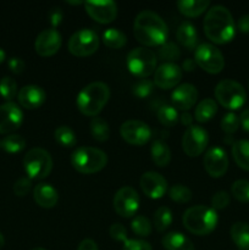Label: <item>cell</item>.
I'll return each instance as SVG.
<instances>
[{
    "label": "cell",
    "instance_id": "obj_1",
    "mask_svg": "<svg viewBox=\"0 0 249 250\" xmlns=\"http://www.w3.org/2000/svg\"><path fill=\"white\" fill-rule=\"evenodd\" d=\"M133 33L137 41L145 46L163 45L167 39L168 29L165 21L150 10L137 15L133 23Z\"/></svg>",
    "mask_w": 249,
    "mask_h": 250
},
{
    "label": "cell",
    "instance_id": "obj_2",
    "mask_svg": "<svg viewBox=\"0 0 249 250\" xmlns=\"http://www.w3.org/2000/svg\"><path fill=\"white\" fill-rule=\"evenodd\" d=\"M203 26L205 36L216 44L228 43L236 33L232 14L222 5H215L207 12Z\"/></svg>",
    "mask_w": 249,
    "mask_h": 250
},
{
    "label": "cell",
    "instance_id": "obj_3",
    "mask_svg": "<svg viewBox=\"0 0 249 250\" xmlns=\"http://www.w3.org/2000/svg\"><path fill=\"white\" fill-rule=\"evenodd\" d=\"M110 89L104 82H92L85 85L77 95V107L83 115L95 117L106 105Z\"/></svg>",
    "mask_w": 249,
    "mask_h": 250
},
{
    "label": "cell",
    "instance_id": "obj_4",
    "mask_svg": "<svg viewBox=\"0 0 249 250\" xmlns=\"http://www.w3.org/2000/svg\"><path fill=\"white\" fill-rule=\"evenodd\" d=\"M216 210L205 205H195L186 210L182 221L186 229L195 236H207L211 233L217 225Z\"/></svg>",
    "mask_w": 249,
    "mask_h": 250
},
{
    "label": "cell",
    "instance_id": "obj_5",
    "mask_svg": "<svg viewBox=\"0 0 249 250\" xmlns=\"http://www.w3.org/2000/svg\"><path fill=\"white\" fill-rule=\"evenodd\" d=\"M71 164L81 173L90 175L102 171L107 164V155L103 150L93 146H81L72 153Z\"/></svg>",
    "mask_w": 249,
    "mask_h": 250
},
{
    "label": "cell",
    "instance_id": "obj_6",
    "mask_svg": "<svg viewBox=\"0 0 249 250\" xmlns=\"http://www.w3.org/2000/svg\"><path fill=\"white\" fill-rule=\"evenodd\" d=\"M23 167L28 178L43 180L53 170V159L49 151L43 148H32L23 158Z\"/></svg>",
    "mask_w": 249,
    "mask_h": 250
},
{
    "label": "cell",
    "instance_id": "obj_7",
    "mask_svg": "<svg viewBox=\"0 0 249 250\" xmlns=\"http://www.w3.org/2000/svg\"><path fill=\"white\" fill-rule=\"evenodd\" d=\"M215 98L226 109L237 110L246 103L247 93L241 83L233 80H222L215 87Z\"/></svg>",
    "mask_w": 249,
    "mask_h": 250
},
{
    "label": "cell",
    "instance_id": "obj_8",
    "mask_svg": "<svg viewBox=\"0 0 249 250\" xmlns=\"http://www.w3.org/2000/svg\"><path fill=\"white\" fill-rule=\"evenodd\" d=\"M156 55L146 48H134L127 55V67L132 75L139 78H146L156 70Z\"/></svg>",
    "mask_w": 249,
    "mask_h": 250
},
{
    "label": "cell",
    "instance_id": "obj_9",
    "mask_svg": "<svg viewBox=\"0 0 249 250\" xmlns=\"http://www.w3.org/2000/svg\"><path fill=\"white\" fill-rule=\"evenodd\" d=\"M194 61L200 68L209 73H219L225 67V59L221 51L215 45L203 43L194 51Z\"/></svg>",
    "mask_w": 249,
    "mask_h": 250
},
{
    "label": "cell",
    "instance_id": "obj_10",
    "mask_svg": "<svg viewBox=\"0 0 249 250\" xmlns=\"http://www.w3.org/2000/svg\"><path fill=\"white\" fill-rule=\"evenodd\" d=\"M99 48V37L93 29L82 28L75 32L68 41V50L72 55L84 58L94 54Z\"/></svg>",
    "mask_w": 249,
    "mask_h": 250
},
{
    "label": "cell",
    "instance_id": "obj_11",
    "mask_svg": "<svg viewBox=\"0 0 249 250\" xmlns=\"http://www.w3.org/2000/svg\"><path fill=\"white\" fill-rule=\"evenodd\" d=\"M209 143V134L203 127L192 125L186 129L182 137V149L188 156H199L207 149Z\"/></svg>",
    "mask_w": 249,
    "mask_h": 250
},
{
    "label": "cell",
    "instance_id": "obj_12",
    "mask_svg": "<svg viewBox=\"0 0 249 250\" xmlns=\"http://www.w3.org/2000/svg\"><path fill=\"white\" fill-rule=\"evenodd\" d=\"M139 208V195L134 188L124 186L114 195V209L120 216L132 217Z\"/></svg>",
    "mask_w": 249,
    "mask_h": 250
},
{
    "label": "cell",
    "instance_id": "obj_13",
    "mask_svg": "<svg viewBox=\"0 0 249 250\" xmlns=\"http://www.w3.org/2000/svg\"><path fill=\"white\" fill-rule=\"evenodd\" d=\"M122 139L132 146H144L151 137L150 127L139 120H128L120 127Z\"/></svg>",
    "mask_w": 249,
    "mask_h": 250
},
{
    "label": "cell",
    "instance_id": "obj_14",
    "mask_svg": "<svg viewBox=\"0 0 249 250\" xmlns=\"http://www.w3.org/2000/svg\"><path fill=\"white\" fill-rule=\"evenodd\" d=\"M204 167L211 177L219 178L226 173L228 168V158L226 151L220 146H212L204 155Z\"/></svg>",
    "mask_w": 249,
    "mask_h": 250
},
{
    "label": "cell",
    "instance_id": "obj_15",
    "mask_svg": "<svg viewBox=\"0 0 249 250\" xmlns=\"http://www.w3.org/2000/svg\"><path fill=\"white\" fill-rule=\"evenodd\" d=\"M62 44L61 34L59 33L58 29L48 28L42 31L37 36L36 42H34V49L37 54L41 56H53L59 51Z\"/></svg>",
    "mask_w": 249,
    "mask_h": 250
},
{
    "label": "cell",
    "instance_id": "obj_16",
    "mask_svg": "<svg viewBox=\"0 0 249 250\" xmlns=\"http://www.w3.org/2000/svg\"><path fill=\"white\" fill-rule=\"evenodd\" d=\"M23 121V112L17 104L6 102L0 105V133H10L19 128Z\"/></svg>",
    "mask_w": 249,
    "mask_h": 250
},
{
    "label": "cell",
    "instance_id": "obj_17",
    "mask_svg": "<svg viewBox=\"0 0 249 250\" xmlns=\"http://www.w3.org/2000/svg\"><path fill=\"white\" fill-rule=\"evenodd\" d=\"M182 78V68L173 62H165L154 72V84L161 89L176 87Z\"/></svg>",
    "mask_w": 249,
    "mask_h": 250
},
{
    "label": "cell",
    "instance_id": "obj_18",
    "mask_svg": "<svg viewBox=\"0 0 249 250\" xmlns=\"http://www.w3.org/2000/svg\"><path fill=\"white\" fill-rule=\"evenodd\" d=\"M142 190L150 199H160L167 190V181L160 173L149 171L142 175L139 181Z\"/></svg>",
    "mask_w": 249,
    "mask_h": 250
},
{
    "label": "cell",
    "instance_id": "obj_19",
    "mask_svg": "<svg viewBox=\"0 0 249 250\" xmlns=\"http://www.w3.org/2000/svg\"><path fill=\"white\" fill-rule=\"evenodd\" d=\"M85 11L99 23H110L117 16V5L111 0L84 2Z\"/></svg>",
    "mask_w": 249,
    "mask_h": 250
},
{
    "label": "cell",
    "instance_id": "obj_20",
    "mask_svg": "<svg viewBox=\"0 0 249 250\" xmlns=\"http://www.w3.org/2000/svg\"><path fill=\"white\" fill-rule=\"evenodd\" d=\"M198 99V90L190 83H183V84L177 85L171 93V102H172L173 107L182 110V111H188L194 106Z\"/></svg>",
    "mask_w": 249,
    "mask_h": 250
},
{
    "label": "cell",
    "instance_id": "obj_21",
    "mask_svg": "<svg viewBox=\"0 0 249 250\" xmlns=\"http://www.w3.org/2000/svg\"><path fill=\"white\" fill-rule=\"evenodd\" d=\"M19 103L23 107L28 110L38 109L44 104L46 99V94L44 89L39 85L28 84L22 87L17 93Z\"/></svg>",
    "mask_w": 249,
    "mask_h": 250
},
{
    "label": "cell",
    "instance_id": "obj_22",
    "mask_svg": "<svg viewBox=\"0 0 249 250\" xmlns=\"http://www.w3.org/2000/svg\"><path fill=\"white\" fill-rule=\"evenodd\" d=\"M34 202L44 209H50L58 204L59 195L55 188L48 183H39L33 189Z\"/></svg>",
    "mask_w": 249,
    "mask_h": 250
},
{
    "label": "cell",
    "instance_id": "obj_23",
    "mask_svg": "<svg viewBox=\"0 0 249 250\" xmlns=\"http://www.w3.org/2000/svg\"><path fill=\"white\" fill-rule=\"evenodd\" d=\"M176 37H177L178 42H180L185 48H187L188 50L197 49L198 33L195 27L193 26L190 22H182V23L180 24V27L177 28Z\"/></svg>",
    "mask_w": 249,
    "mask_h": 250
},
{
    "label": "cell",
    "instance_id": "obj_24",
    "mask_svg": "<svg viewBox=\"0 0 249 250\" xmlns=\"http://www.w3.org/2000/svg\"><path fill=\"white\" fill-rule=\"evenodd\" d=\"M163 246L166 250H195L190 239L180 232H170L165 234Z\"/></svg>",
    "mask_w": 249,
    "mask_h": 250
},
{
    "label": "cell",
    "instance_id": "obj_25",
    "mask_svg": "<svg viewBox=\"0 0 249 250\" xmlns=\"http://www.w3.org/2000/svg\"><path fill=\"white\" fill-rule=\"evenodd\" d=\"M150 154L154 164L159 166V167H165V166L170 164L171 150L165 142L160 141V139L154 141L153 144H151Z\"/></svg>",
    "mask_w": 249,
    "mask_h": 250
},
{
    "label": "cell",
    "instance_id": "obj_26",
    "mask_svg": "<svg viewBox=\"0 0 249 250\" xmlns=\"http://www.w3.org/2000/svg\"><path fill=\"white\" fill-rule=\"evenodd\" d=\"M209 0H180L177 7L181 14L188 17H197L209 7Z\"/></svg>",
    "mask_w": 249,
    "mask_h": 250
},
{
    "label": "cell",
    "instance_id": "obj_27",
    "mask_svg": "<svg viewBox=\"0 0 249 250\" xmlns=\"http://www.w3.org/2000/svg\"><path fill=\"white\" fill-rule=\"evenodd\" d=\"M232 155L237 165L249 171V141L241 139L232 144Z\"/></svg>",
    "mask_w": 249,
    "mask_h": 250
},
{
    "label": "cell",
    "instance_id": "obj_28",
    "mask_svg": "<svg viewBox=\"0 0 249 250\" xmlns=\"http://www.w3.org/2000/svg\"><path fill=\"white\" fill-rule=\"evenodd\" d=\"M231 238L241 250H249V224L236 222L231 227Z\"/></svg>",
    "mask_w": 249,
    "mask_h": 250
},
{
    "label": "cell",
    "instance_id": "obj_29",
    "mask_svg": "<svg viewBox=\"0 0 249 250\" xmlns=\"http://www.w3.org/2000/svg\"><path fill=\"white\" fill-rule=\"evenodd\" d=\"M217 112V104L214 99L211 98H207V99H203L199 104L195 107L194 112V119L198 122H208L209 120H211L212 117L216 115Z\"/></svg>",
    "mask_w": 249,
    "mask_h": 250
},
{
    "label": "cell",
    "instance_id": "obj_30",
    "mask_svg": "<svg viewBox=\"0 0 249 250\" xmlns=\"http://www.w3.org/2000/svg\"><path fill=\"white\" fill-rule=\"evenodd\" d=\"M90 133L95 141L106 142L110 137L109 125L102 117H93L90 121Z\"/></svg>",
    "mask_w": 249,
    "mask_h": 250
},
{
    "label": "cell",
    "instance_id": "obj_31",
    "mask_svg": "<svg viewBox=\"0 0 249 250\" xmlns=\"http://www.w3.org/2000/svg\"><path fill=\"white\" fill-rule=\"evenodd\" d=\"M103 43L110 49H121L126 44V36L117 28H107L103 33Z\"/></svg>",
    "mask_w": 249,
    "mask_h": 250
},
{
    "label": "cell",
    "instance_id": "obj_32",
    "mask_svg": "<svg viewBox=\"0 0 249 250\" xmlns=\"http://www.w3.org/2000/svg\"><path fill=\"white\" fill-rule=\"evenodd\" d=\"M156 116H158V120L160 121V124L166 127L175 126L177 124L178 119H180L177 110L172 105L168 104L161 105L158 109V111H156Z\"/></svg>",
    "mask_w": 249,
    "mask_h": 250
},
{
    "label": "cell",
    "instance_id": "obj_33",
    "mask_svg": "<svg viewBox=\"0 0 249 250\" xmlns=\"http://www.w3.org/2000/svg\"><path fill=\"white\" fill-rule=\"evenodd\" d=\"M172 222V212L167 207H160L154 214V227L158 232H164Z\"/></svg>",
    "mask_w": 249,
    "mask_h": 250
},
{
    "label": "cell",
    "instance_id": "obj_34",
    "mask_svg": "<svg viewBox=\"0 0 249 250\" xmlns=\"http://www.w3.org/2000/svg\"><path fill=\"white\" fill-rule=\"evenodd\" d=\"M54 137H55V141L61 146H65V148H71V146H73L77 143L75 132L68 126L58 127L55 129V132H54Z\"/></svg>",
    "mask_w": 249,
    "mask_h": 250
},
{
    "label": "cell",
    "instance_id": "obj_35",
    "mask_svg": "<svg viewBox=\"0 0 249 250\" xmlns=\"http://www.w3.org/2000/svg\"><path fill=\"white\" fill-rule=\"evenodd\" d=\"M0 146L7 153H20L26 146V139L20 134H9L2 139Z\"/></svg>",
    "mask_w": 249,
    "mask_h": 250
},
{
    "label": "cell",
    "instance_id": "obj_36",
    "mask_svg": "<svg viewBox=\"0 0 249 250\" xmlns=\"http://www.w3.org/2000/svg\"><path fill=\"white\" fill-rule=\"evenodd\" d=\"M168 197L173 202L183 204V203H188L192 199V192H190L189 188L183 185H173L168 189Z\"/></svg>",
    "mask_w": 249,
    "mask_h": 250
},
{
    "label": "cell",
    "instance_id": "obj_37",
    "mask_svg": "<svg viewBox=\"0 0 249 250\" xmlns=\"http://www.w3.org/2000/svg\"><path fill=\"white\" fill-rule=\"evenodd\" d=\"M17 94V82L10 76H4L0 80V95L7 102L14 99Z\"/></svg>",
    "mask_w": 249,
    "mask_h": 250
},
{
    "label": "cell",
    "instance_id": "obj_38",
    "mask_svg": "<svg viewBox=\"0 0 249 250\" xmlns=\"http://www.w3.org/2000/svg\"><path fill=\"white\" fill-rule=\"evenodd\" d=\"M131 229L137 236L148 237L151 233V222L145 216L138 215L132 220Z\"/></svg>",
    "mask_w": 249,
    "mask_h": 250
},
{
    "label": "cell",
    "instance_id": "obj_39",
    "mask_svg": "<svg viewBox=\"0 0 249 250\" xmlns=\"http://www.w3.org/2000/svg\"><path fill=\"white\" fill-rule=\"evenodd\" d=\"M232 195L241 203L249 202V181L237 180L231 187Z\"/></svg>",
    "mask_w": 249,
    "mask_h": 250
},
{
    "label": "cell",
    "instance_id": "obj_40",
    "mask_svg": "<svg viewBox=\"0 0 249 250\" xmlns=\"http://www.w3.org/2000/svg\"><path fill=\"white\" fill-rule=\"evenodd\" d=\"M181 56L178 46L172 42H165L159 49V58L166 61H176Z\"/></svg>",
    "mask_w": 249,
    "mask_h": 250
},
{
    "label": "cell",
    "instance_id": "obj_41",
    "mask_svg": "<svg viewBox=\"0 0 249 250\" xmlns=\"http://www.w3.org/2000/svg\"><path fill=\"white\" fill-rule=\"evenodd\" d=\"M154 82H151L148 78H141L137 81L133 85V94L139 99L149 97L153 93Z\"/></svg>",
    "mask_w": 249,
    "mask_h": 250
},
{
    "label": "cell",
    "instance_id": "obj_42",
    "mask_svg": "<svg viewBox=\"0 0 249 250\" xmlns=\"http://www.w3.org/2000/svg\"><path fill=\"white\" fill-rule=\"evenodd\" d=\"M239 127V117L233 112H228L221 120V129L227 134L237 132Z\"/></svg>",
    "mask_w": 249,
    "mask_h": 250
},
{
    "label": "cell",
    "instance_id": "obj_43",
    "mask_svg": "<svg viewBox=\"0 0 249 250\" xmlns=\"http://www.w3.org/2000/svg\"><path fill=\"white\" fill-rule=\"evenodd\" d=\"M32 188V181L28 177H20L14 185V193L17 197H24Z\"/></svg>",
    "mask_w": 249,
    "mask_h": 250
},
{
    "label": "cell",
    "instance_id": "obj_44",
    "mask_svg": "<svg viewBox=\"0 0 249 250\" xmlns=\"http://www.w3.org/2000/svg\"><path fill=\"white\" fill-rule=\"evenodd\" d=\"M228 204H229V195L228 193L225 192V190H220V192L215 193L214 197L211 198V208L214 210L225 209Z\"/></svg>",
    "mask_w": 249,
    "mask_h": 250
},
{
    "label": "cell",
    "instance_id": "obj_45",
    "mask_svg": "<svg viewBox=\"0 0 249 250\" xmlns=\"http://www.w3.org/2000/svg\"><path fill=\"white\" fill-rule=\"evenodd\" d=\"M124 250H153V248L146 241L127 238L124 242Z\"/></svg>",
    "mask_w": 249,
    "mask_h": 250
},
{
    "label": "cell",
    "instance_id": "obj_46",
    "mask_svg": "<svg viewBox=\"0 0 249 250\" xmlns=\"http://www.w3.org/2000/svg\"><path fill=\"white\" fill-rule=\"evenodd\" d=\"M110 237L115 241L124 242L127 239V229L124 225L121 224H112L109 229Z\"/></svg>",
    "mask_w": 249,
    "mask_h": 250
},
{
    "label": "cell",
    "instance_id": "obj_47",
    "mask_svg": "<svg viewBox=\"0 0 249 250\" xmlns=\"http://www.w3.org/2000/svg\"><path fill=\"white\" fill-rule=\"evenodd\" d=\"M9 67L12 72L16 73V75H20V73H22L24 71L26 63H24V61L21 58L14 56V58L9 59Z\"/></svg>",
    "mask_w": 249,
    "mask_h": 250
},
{
    "label": "cell",
    "instance_id": "obj_48",
    "mask_svg": "<svg viewBox=\"0 0 249 250\" xmlns=\"http://www.w3.org/2000/svg\"><path fill=\"white\" fill-rule=\"evenodd\" d=\"M237 27L243 33H249V14L239 17L238 22H237Z\"/></svg>",
    "mask_w": 249,
    "mask_h": 250
},
{
    "label": "cell",
    "instance_id": "obj_49",
    "mask_svg": "<svg viewBox=\"0 0 249 250\" xmlns=\"http://www.w3.org/2000/svg\"><path fill=\"white\" fill-rule=\"evenodd\" d=\"M77 250H99V249H98V244L95 243L93 239L87 238V239H83V241L81 242Z\"/></svg>",
    "mask_w": 249,
    "mask_h": 250
},
{
    "label": "cell",
    "instance_id": "obj_50",
    "mask_svg": "<svg viewBox=\"0 0 249 250\" xmlns=\"http://www.w3.org/2000/svg\"><path fill=\"white\" fill-rule=\"evenodd\" d=\"M61 20H62V14H61L60 9L56 7V9H54L53 11L50 12V22L51 24H53V27L58 26L61 22Z\"/></svg>",
    "mask_w": 249,
    "mask_h": 250
},
{
    "label": "cell",
    "instance_id": "obj_51",
    "mask_svg": "<svg viewBox=\"0 0 249 250\" xmlns=\"http://www.w3.org/2000/svg\"><path fill=\"white\" fill-rule=\"evenodd\" d=\"M239 124L242 125L244 131L249 132V109H246L241 114V117H239Z\"/></svg>",
    "mask_w": 249,
    "mask_h": 250
},
{
    "label": "cell",
    "instance_id": "obj_52",
    "mask_svg": "<svg viewBox=\"0 0 249 250\" xmlns=\"http://www.w3.org/2000/svg\"><path fill=\"white\" fill-rule=\"evenodd\" d=\"M180 119H181V122H182V124L185 125V126H188V127H190V126H192V122H193V116H192V115L189 114V112L185 111V112H183L182 115H181V116H180Z\"/></svg>",
    "mask_w": 249,
    "mask_h": 250
},
{
    "label": "cell",
    "instance_id": "obj_53",
    "mask_svg": "<svg viewBox=\"0 0 249 250\" xmlns=\"http://www.w3.org/2000/svg\"><path fill=\"white\" fill-rule=\"evenodd\" d=\"M194 66H195V61L192 60V59H188V60H186L185 62H183V68H185L186 71L194 70Z\"/></svg>",
    "mask_w": 249,
    "mask_h": 250
},
{
    "label": "cell",
    "instance_id": "obj_54",
    "mask_svg": "<svg viewBox=\"0 0 249 250\" xmlns=\"http://www.w3.org/2000/svg\"><path fill=\"white\" fill-rule=\"evenodd\" d=\"M5 56H6V54H5L4 49H2V48H0V63H1L2 61L5 60Z\"/></svg>",
    "mask_w": 249,
    "mask_h": 250
},
{
    "label": "cell",
    "instance_id": "obj_55",
    "mask_svg": "<svg viewBox=\"0 0 249 250\" xmlns=\"http://www.w3.org/2000/svg\"><path fill=\"white\" fill-rule=\"evenodd\" d=\"M4 243H5V239H4V236H2L1 233H0V249L4 247Z\"/></svg>",
    "mask_w": 249,
    "mask_h": 250
},
{
    "label": "cell",
    "instance_id": "obj_56",
    "mask_svg": "<svg viewBox=\"0 0 249 250\" xmlns=\"http://www.w3.org/2000/svg\"><path fill=\"white\" fill-rule=\"evenodd\" d=\"M32 250H46V249H44V248H33Z\"/></svg>",
    "mask_w": 249,
    "mask_h": 250
}]
</instances>
